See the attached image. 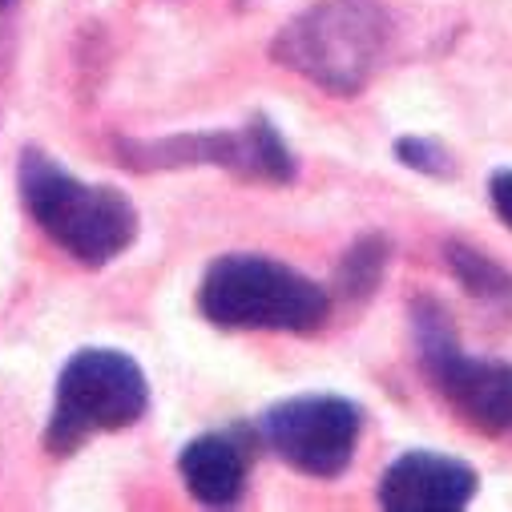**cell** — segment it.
Wrapping results in <instances>:
<instances>
[{"mask_svg": "<svg viewBox=\"0 0 512 512\" xmlns=\"http://www.w3.org/2000/svg\"><path fill=\"white\" fill-rule=\"evenodd\" d=\"M198 315L218 331L307 335L327 323L331 295L271 254H222L198 283Z\"/></svg>", "mask_w": 512, "mask_h": 512, "instance_id": "obj_3", "label": "cell"}, {"mask_svg": "<svg viewBox=\"0 0 512 512\" xmlns=\"http://www.w3.org/2000/svg\"><path fill=\"white\" fill-rule=\"evenodd\" d=\"M21 202L29 218L53 238L73 263L109 267L138 238V210L117 186H93L73 178L57 158L37 146L21 150L17 162Z\"/></svg>", "mask_w": 512, "mask_h": 512, "instance_id": "obj_1", "label": "cell"}, {"mask_svg": "<svg viewBox=\"0 0 512 512\" xmlns=\"http://www.w3.org/2000/svg\"><path fill=\"white\" fill-rule=\"evenodd\" d=\"M392 154L400 166L416 170V174H428V178H452V154L444 142L436 138H424V134H404L392 142Z\"/></svg>", "mask_w": 512, "mask_h": 512, "instance_id": "obj_12", "label": "cell"}, {"mask_svg": "<svg viewBox=\"0 0 512 512\" xmlns=\"http://www.w3.org/2000/svg\"><path fill=\"white\" fill-rule=\"evenodd\" d=\"M392 41L383 0H315L271 41V57L335 97H355Z\"/></svg>", "mask_w": 512, "mask_h": 512, "instance_id": "obj_2", "label": "cell"}, {"mask_svg": "<svg viewBox=\"0 0 512 512\" xmlns=\"http://www.w3.org/2000/svg\"><path fill=\"white\" fill-rule=\"evenodd\" d=\"M444 263H448L452 279H456L472 299L496 303V307H508V303H512V275H508L496 259H488L484 250H476L472 242H460V238L444 242Z\"/></svg>", "mask_w": 512, "mask_h": 512, "instance_id": "obj_10", "label": "cell"}, {"mask_svg": "<svg viewBox=\"0 0 512 512\" xmlns=\"http://www.w3.org/2000/svg\"><path fill=\"white\" fill-rule=\"evenodd\" d=\"M480 476L448 452H404L379 476V508L388 512H460L472 504Z\"/></svg>", "mask_w": 512, "mask_h": 512, "instance_id": "obj_8", "label": "cell"}, {"mask_svg": "<svg viewBox=\"0 0 512 512\" xmlns=\"http://www.w3.org/2000/svg\"><path fill=\"white\" fill-rule=\"evenodd\" d=\"M254 436L259 432H246V428L194 436L178 452V472H182L186 492L210 508L234 504L246 492V476H250V460H254Z\"/></svg>", "mask_w": 512, "mask_h": 512, "instance_id": "obj_9", "label": "cell"}, {"mask_svg": "<svg viewBox=\"0 0 512 512\" xmlns=\"http://www.w3.org/2000/svg\"><path fill=\"white\" fill-rule=\"evenodd\" d=\"M17 5V0H0V9H13Z\"/></svg>", "mask_w": 512, "mask_h": 512, "instance_id": "obj_14", "label": "cell"}, {"mask_svg": "<svg viewBox=\"0 0 512 512\" xmlns=\"http://www.w3.org/2000/svg\"><path fill=\"white\" fill-rule=\"evenodd\" d=\"M254 432L287 468L315 480H335L355 460L363 436V412L335 392L291 396L271 404L254 424Z\"/></svg>", "mask_w": 512, "mask_h": 512, "instance_id": "obj_7", "label": "cell"}, {"mask_svg": "<svg viewBox=\"0 0 512 512\" xmlns=\"http://www.w3.org/2000/svg\"><path fill=\"white\" fill-rule=\"evenodd\" d=\"M150 412V375L121 347H81L57 375L53 412L41 444L53 456H73L101 432H125Z\"/></svg>", "mask_w": 512, "mask_h": 512, "instance_id": "obj_4", "label": "cell"}, {"mask_svg": "<svg viewBox=\"0 0 512 512\" xmlns=\"http://www.w3.org/2000/svg\"><path fill=\"white\" fill-rule=\"evenodd\" d=\"M412 327H416L420 367L428 383L440 388L448 408L484 436H508L512 432V363L468 355L456 343L452 319L436 299L412 303Z\"/></svg>", "mask_w": 512, "mask_h": 512, "instance_id": "obj_6", "label": "cell"}, {"mask_svg": "<svg viewBox=\"0 0 512 512\" xmlns=\"http://www.w3.org/2000/svg\"><path fill=\"white\" fill-rule=\"evenodd\" d=\"M113 154L125 170H138V174L214 166L234 178L267 182V186H287L299 178L295 154L287 150L279 125L267 113H254L242 130H198V134H170L154 142L117 138Z\"/></svg>", "mask_w": 512, "mask_h": 512, "instance_id": "obj_5", "label": "cell"}, {"mask_svg": "<svg viewBox=\"0 0 512 512\" xmlns=\"http://www.w3.org/2000/svg\"><path fill=\"white\" fill-rule=\"evenodd\" d=\"M488 202L500 214V222L512 230V170H492L488 174Z\"/></svg>", "mask_w": 512, "mask_h": 512, "instance_id": "obj_13", "label": "cell"}, {"mask_svg": "<svg viewBox=\"0 0 512 512\" xmlns=\"http://www.w3.org/2000/svg\"><path fill=\"white\" fill-rule=\"evenodd\" d=\"M388 259H392V246L383 234H363L347 246V254L339 259V271H335V291L347 295V299H371L383 271H388Z\"/></svg>", "mask_w": 512, "mask_h": 512, "instance_id": "obj_11", "label": "cell"}]
</instances>
